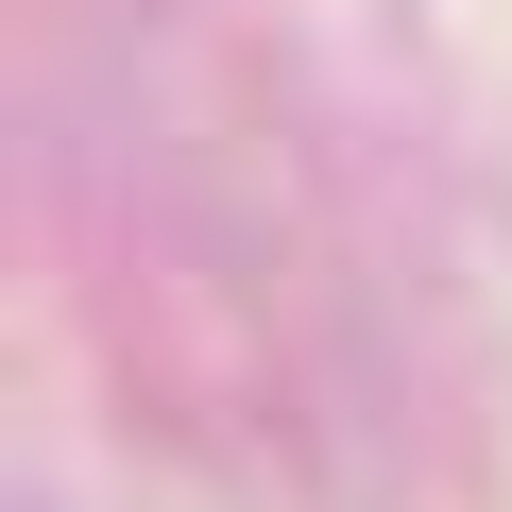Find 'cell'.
<instances>
[]
</instances>
